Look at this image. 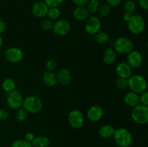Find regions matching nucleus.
<instances>
[{
  "instance_id": "nucleus-1",
  "label": "nucleus",
  "mask_w": 148,
  "mask_h": 147,
  "mask_svg": "<svg viewBox=\"0 0 148 147\" xmlns=\"http://www.w3.org/2000/svg\"><path fill=\"white\" fill-rule=\"evenodd\" d=\"M113 138L116 145L119 147H130L133 141L131 132L125 128L115 129Z\"/></svg>"
},
{
  "instance_id": "nucleus-2",
  "label": "nucleus",
  "mask_w": 148,
  "mask_h": 147,
  "mask_svg": "<svg viewBox=\"0 0 148 147\" xmlns=\"http://www.w3.org/2000/svg\"><path fill=\"white\" fill-rule=\"evenodd\" d=\"M134 43L133 40L130 37L122 36L116 39L113 48L116 53L120 54H128L134 50Z\"/></svg>"
},
{
  "instance_id": "nucleus-3",
  "label": "nucleus",
  "mask_w": 148,
  "mask_h": 147,
  "mask_svg": "<svg viewBox=\"0 0 148 147\" xmlns=\"http://www.w3.org/2000/svg\"><path fill=\"white\" fill-rule=\"evenodd\" d=\"M23 108L28 113H38L43 108V102L37 96L30 95L23 99Z\"/></svg>"
},
{
  "instance_id": "nucleus-4",
  "label": "nucleus",
  "mask_w": 148,
  "mask_h": 147,
  "mask_svg": "<svg viewBox=\"0 0 148 147\" xmlns=\"http://www.w3.org/2000/svg\"><path fill=\"white\" fill-rule=\"evenodd\" d=\"M127 22L129 30L132 34L139 35L145 29V20L140 14H132Z\"/></svg>"
},
{
  "instance_id": "nucleus-5",
  "label": "nucleus",
  "mask_w": 148,
  "mask_h": 147,
  "mask_svg": "<svg viewBox=\"0 0 148 147\" xmlns=\"http://www.w3.org/2000/svg\"><path fill=\"white\" fill-rule=\"evenodd\" d=\"M131 117L134 122L139 125H145L148 122V106L140 105L132 108Z\"/></svg>"
},
{
  "instance_id": "nucleus-6",
  "label": "nucleus",
  "mask_w": 148,
  "mask_h": 147,
  "mask_svg": "<svg viewBox=\"0 0 148 147\" xmlns=\"http://www.w3.org/2000/svg\"><path fill=\"white\" fill-rule=\"evenodd\" d=\"M128 87L131 89V91L136 93H143L147 89L146 79L142 75H131L128 79Z\"/></svg>"
},
{
  "instance_id": "nucleus-7",
  "label": "nucleus",
  "mask_w": 148,
  "mask_h": 147,
  "mask_svg": "<svg viewBox=\"0 0 148 147\" xmlns=\"http://www.w3.org/2000/svg\"><path fill=\"white\" fill-rule=\"evenodd\" d=\"M68 122L72 128L78 129L83 125L85 118L82 112L79 110H72L68 115Z\"/></svg>"
},
{
  "instance_id": "nucleus-8",
  "label": "nucleus",
  "mask_w": 148,
  "mask_h": 147,
  "mask_svg": "<svg viewBox=\"0 0 148 147\" xmlns=\"http://www.w3.org/2000/svg\"><path fill=\"white\" fill-rule=\"evenodd\" d=\"M7 104L10 108L12 110H17L23 105V97L19 91L13 90L7 93Z\"/></svg>"
},
{
  "instance_id": "nucleus-9",
  "label": "nucleus",
  "mask_w": 148,
  "mask_h": 147,
  "mask_svg": "<svg viewBox=\"0 0 148 147\" xmlns=\"http://www.w3.org/2000/svg\"><path fill=\"white\" fill-rule=\"evenodd\" d=\"M101 27V22L98 17L90 16L85 22V30L88 34L95 35L100 31Z\"/></svg>"
},
{
  "instance_id": "nucleus-10",
  "label": "nucleus",
  "mask_w": 148,
  "mask_h": 147,
  "mask_svg": "<svg viewBox=\"0 0 148 147\" xmlns=\"http://www.w3.org/2000/svg\"><path fill=\"white\" fill-rule=\"evenodd\" d=\"M53 33L59 36H64L69 33L71 30V24L69 22L66 20H56L53 24Z\"/></svg>"
},
{
  "instance_id": "nucleus-11",
  "label": "nucleus",
  "mask_w": 148,
  "mask_h": 147,
  "mask_svg": "<svg viewBox=\"0 0 148 147\" xmlns=\"http://www.w3.org/2000/svg\"><path fill=\"white\" fill-rule=\"evenodd\" d=\"M4 57L10 63H18L23 59V52L19 48H9L4 53Z\"/></svg>"
},
{
  "instance_id": "nucleus-12",
  "label": "nucleus",
  "mask_w": 148,
  "mask_h": 147,
  "mask_svg": "<svg viewBox=\"0 0 148 147\" xmlns=\"http://www.w3.org/2000/svg\"><path fill=\"white\" fill-rule=\"evenodd\" d=\"M143 58L138 50H133L127 54V63L132 69H138L143 65Z\"/></svg>"
},
{
  "instance_id": "nucleus-13",
  "label": "nucleus",
  "mask_w": 148,
  "mask_h": 147,
  "mask_svg": "<svg viewBox=\"0 0 148 147\" xmlns=\"http://www.w3.org/2000/svg\"><path fill=\"white\" fill-rule=\"evenodd\" d=\"M103 116V110L100 105H95L90 107L87 111V117L92 122H98Z\"/></svg>"
},
{
  "instance_id": "nucleus-14",
  "label": "nucleus",
  "mask_w": 148,
  "mask_h": 147,
  "mask_svg": "<svg viewBox=\"0 0 148 147\" xmlns=\"http://www.w3.org/2000/svg\"><path fill=\"white\" fill-rule=\"evenodd\" d=\"M49 8L43 1H37L32 7V13L35 17L41 18L46 16Z\"/></svg>"
},
{
  "instance_id": "nucleus-15",
  "label": "nucleus",
  "mask_w": 148,
  "mask_h": 147,
  "mask_svg": "<svg viewBox=\"0 0 148 147\" xmlns=\"http://www.w3.org/2000/svg\"><path fill=\"white\" fill-rule=\"evenodd\" d=\"M132 68L125 62L119 63L116 68V72L119 77L123 79H128L132 75Z\"/></svg>"
},
{
  "instance_id": "nucleus-16",
  "label": "nucleus",
  "mask_w": 148,
  "mask_h": 147,
  "mask_svg": "<svg viewBox=\"0 0 148 147\" xmlns=\"http://www.w3.org/2000/svg\"><path fill=\"white\" fill-rule=\"evenodd\" d=\"M124 103L127 106L130 107V108H134V107L137 106V105L140 104V95H139V94L136 93V92L130 91V92H127L124 95Z\"/></svg>"
},
{
  "instance_id": "nucleus-17",
  "label": "nucleus",
  "mask_w": 148,
  "mask_h": 147,
  "mask_svg": "<svg viewBox=\"0 0 148 147\" xmlns=\"http://www.w3.org/2000/svg\"><path fill=\"white\" fill-rule=\"evenodd\" d=\"M57 82L62 85L66 86L69 84L71 81L70 71L66 68H62L56 74Z\"/></svg>"
},
{
  "instance_id": "nucleus-18",
  "label": "nucleus",
  "mask_w": 148,
  "mask_h": 147,
  "mask_svg": "<svg viewBox=\"0 0 148 147\" xmlns=\"http://www.w3.org/2000/svg\"><path fill=\"white\" fill-rule=\"evenodd\" d=\"M116 59V52L111 47H108L103 50L102 53V60L106 64L111 65Z\"/></svg>"
},
{
  "instance_id": "nucleus-19",
  "label": "nucleus",
  "mask_w": 148,
  "mask_h": 147,
  "mask_svg": "<svg viewBox=\"0 0 148 147\" xmlns=\"http://www.w3.org/2000/svg\"><path fill=\"white\" fill-rule=\"evenodd\" d=\"M42 80L44 84L49 87H53L56 86V84L58 83L56 74L54 72L49 71H46L43 74Z\"/></svg>"
},
{
  "instance_id": "nucleus-20",
  "label": "nucleus",
  "mask_w": 148,
  "mask_h": 147,
  "mask_svg": "<svg viewBox=\"0 0 148 147\" xmlns=\"http://www.w3.org/2000/svg\"><path fill=\"white\" fill-rule=\"evenodd\" d=\"M73 17L79 21H85L90 17V13L86 7H77L73 11Z\"/></svg>"
},
{
  "instance_id": "nucleus-21",
  "label": "nucleus",
  "mask_w": 148,
  "mask_h": 147,
  "mask_svg": "<svg viewBox=\"0 0 148 147\" xmlns=\"http://www.w3.org/2000/svg\"><path fill=\"white\" fill-rule=\"evenodd\" d=\"M31 144L33 147H49L51 145V141L47 136L38 135L35 136Z\"/></svg>"
},
{
  "instance_id": "nucleus-22",
  "label": "nucleus",
  "mask_w": 148,
  "mask_h": 147,
  "mask_svg": "<svg viewBox=\"0 0 148 147\" xmlns=\"http://www.w3.org/2000/svg\"><path fill=\"white\" fill-rule=\"evenodd\" d=\"M115 128L111 125H103L98 129V135L103 138H110L113 137Z\"/></svg>"
},
{
  "instance_id": "nucleus-23",
  "label": "nucleus",
  "mask_w": 148,
  "mask_h": 147,
  "mask_svg": "<svg viewBox=\"0 0 148 147\" xmlns=\"http://www.w3.org/2000/svg\"><path fill=\"white\" fill-rule=\"evenodd\" d=\"M1 87H2L3 90L7 93L12 92V91L14 90L16 87V83L12 78H7L4 79L1 84Z\"/></svg>"
},
{
  "instance_id": "nucleus-24",
  "label": "nucleus",
  "mask_w": 148,
  "mask_h": 147,
  "mask_svg": "<svg viewBox=\"0 0 148 147\" xmlns=\"http://www.w3.org/2000/svg\"><path fill=\"white\" fill-rule=\"evenodd\" d=\"M123 8H124V13H127V14L132 15L135 12L137 5L133 0H127L124 2Z\"/></svg>"
},
{
  "instance_id": "nucleus-25",
  "label": "nucleus",
  "mask_w": 148,
  "mask_h": 147,
  "mask_svg": "<svg viewBox=\"0 0 148 147\" xmlns=\"http://www.w3.org/2000/svg\"><path fill=\"white\" fill-rule=\"evenodd\" d=\"M94 35H95V41L99 44H106L108 43L110 40L109 35L106 32L99 31Z\"/></svg>"
},
{
  "instance_id": "nucleus-26",
  "label": "nucleus",
  "mask_w": 148,
  "mask_h": 147,
  "mask_svg": "<svg viewBox=\"0 0 148 147\" xmlns=\"http://www.w3.org/2000/svg\"><path fill=\"white\" fill-rule=\"evenodd\" d=\"M86 5V8L89 13L94 14V13L98 12V10L100 7V3L98 0H88Z\"/></svg>"
},
{
  "instance_id": "nucleus-27",
  "label": "nucleus",
  "mask_w": 148,
  "mask_h": 147,
  "mask_svg": "<svg viewBox=\"0 0 148 147\" xmlns=\"http://www.w3.org/2000/svg\"><path fill=\"white\" fill-rule=\"evenodd\" d=\"M61 15V12L58 7H49L46 16L51 20H56L59 18Z\"/></svg>"
},
{
  "instance_id": "nucleus-28",
  "label": "nucleus",
  "mask_w": 148,
  "mask_h": 147,
  "mask_svg": "<svg viewBox=\"0 0 148 147\" xmlns=\"http://www.w3.org/2000/svg\"><path fill=\"white\" fill-rule=\"evenodd\" d=\"M16 110L17 111H16L15 115H14V118L16 120L20 122H24L27 118V112L23 108H20Z\"/></svg>"
},
{
  "instance_id": "nucleus-29",
  "label": "nucleus",
  "mask_w": 148,
  "mask_h": 147,
  "mask_svg": "<svg viewBox=\"0 0 148 147\" xmlns=\"http://www.w3.org/2000/svg\"><path fill=\"white\" fill-rule=\"evenodd\" d=\"M98 12L101 17H108L111 12V7H110L108 4H104L100 5Z\"/></svg>"
},
{
  "instance_id": "nucleus-30",
  "label": "nucleus",
  "mask_w": 148,
  "mask_h": 147,
  "mask_svg": "<svg viewBox=\"0 0 148 147\" xmlns=\"http://www.w3.org/2000/svg\"><path fill=\"white\" fill-rule=\"evenodd\" d=\"M11 147H33L31 143L25 139H18L12 144Z\"/></svg>"
},
{
  "instance_id": "nucleus-31",
  "label": "nucleus",
  "mask_w": 148,
  "mask_h": 147,
  "mask_svg": "<svg viewBox=\"0 0 148 147\" xmlns=\"http://www.w3.org/2000/svg\"><path fill=\"white\" fill-rule=\"evenodd\" d=\"M115 85L119 89H121V90L127 89L128 87V79L119 77L116 80Z\"/></svg>"
},
{
  "instance_id": "nucleus-32",
  "label": "nucleus",
  "mask_w": 148,
  "mask_h": 147,
  "mask_svg": "<svg viewBox=\"0 0 148 147\" xmlns=\"http://www.w3.org/2000/svg\"><path fill=\"white\" fill-rule=\"evenodd\" d=\"M53 23L52 22V20L48 19V20H44L41 22V23H40V27H41V28L43 30L49 31V30H52V28H53Z\"/></svg>"
},
{
  "instance_id": "nucleus-33",
  "label": "nucleus",
  "mask_w": 148,
  "mask_h": 147,
  "mask_svg": "<svg viewBox=\"0 0 148 147\" xmlns=\"http://www.w3.org/2000/svg\"><path fill=\"white\" fill-rule=\"evenodd\" d=\"M64 0H44L43 2L49 7H58L63 3Z\"/></svg>"
},
{
  "instance_id": "nucleus-34",
  "label": "nucleus",
  "mask_w": 148,
  "mask_h": 147,
  "mask_svg": "<svg viewBox=\"0 0 148 147\" xmlns=\"http://www.w3.org/2000/svg\"><path fill=\"white\" fill-rule=\"evenodd\" d=\"M56 66H57V63H56V61L53 60V59H50L46 63V69L49 71L54 72V71L56 69Z\"/></svg>"
},
{
  "instance_id": "nucleus-35",
  "label": "nucleus",
  "mask_w": 148,
  "mask_h": 147,
  "mask_svg": "<svg viewBox=\"0 0 148 147\" xmlns=\"http://www.w3.org/2000/svg\"><path fill=\"white\" fill-rule=\"evenodd\" d=\"M140 104H143L145 105H148V93L147 92L145 91L144 92L141 93L140 96Z\"/></svg>"
},
{
  "instance_id": "nucleus-36",
  "label": "nucleus",
  "mask_w": 148,
  "mask_h": 147,
  "mask_svg": "<svg viewBox=\"0 0 148 147\" xmlns=\"http://www.w3.org/2000/svg\"><path fill=\"white\" fill-rule=\"evenodd\" d=\"M9 112L5 109L0 108V121H4L8 118Z\"/></svg>"
},
{
  "instance_id": "nucleus-37",
  "label": "nucleus",
  "mask_w": 148,
  "mask_h": 147,
  "mask_svg": "<svg viewBox=\"0 0 148 147\" xmlns=\"http://www.w3.org/2000/svg\"><path fill=\"white\" fill-rule=\"evenodd\" d=\"M72 1L77 7H85L88 0H72Z\"/></svg>"
},
{
  "instance_id": "nucleus-38",
  "label": "nucleus",
  "mask_w": 148,
  "mask_h": 147,
  "mask_svg": "<svg viewBox=\"0 0 148 147\" xmlns=\"http://www.w3.org/2000/svg\"><path fill=\"white\" fill-rule=\"evenodd\" d=\"M107 4L111 7H118L121 2V0H106Z\"/></svg>"
},
{
  "instance_id": "nucleus-39",
  "label": "nucleus",
  "mask_w": 148,
  "mask_h": 147,
  "mask_svg": "<svg viewBox=\"0 0 148 147\" xmlns=\"http://www.w3.org/2000/svg\"><path fill=\"white\" fill-rule=\"evenodd\" d=\"M138 3L140 7L145 10L148 9V0H138Z\"/></svg>"
},
{
  "instance_id": "nucleus-40",
  "label": "nucleus",
  "mask_w": 148,
  "mask_h": 147,
  "mask_svg": "<svg viewBox=\"0 0 148 147\" xmlns=\"http://www.w3.org/2000/svg\"><path fill=\"white\" fill-rule=\"evenodd\" d=\"M35 135L33 133L31 132H28L25 134V140H26L28 142L31 143L33 141V140L34 139Z\"/></svg>"
},
{
  "instance_id": "nucleus-41",
  "label": "nucleus",
  "mask_w": 148,
  "mask_h": 147,
  "mask_svg": "<svg viewBox=\"0 0 148 147\" xmlns=\"http://www.w3.org/2000/svg\"><path fill=\"white\" fill-rule=\"evenodd\" d=\"M6 29V23L4 19L0 17V35L4 32Z\"/></svg>"
},
{
  "instance_id": "nucleus-42",
  "label": "nucleus",
  "mask_w": 148,
  "mask_h": 147,
  "mask_svg": "<svg viewBox=\"0 0 148 147\" xmlns=\"http://www.w3.org/2000/svg\"><path fill=\"white\" fill-rule=\"evenodd\" d=\"M130 17H131V14H129L127 13H124V15H123V19H124V21L127 22L129 20H130Z\"/></svg>"
},
{
  "instance_id": "nucleus-43",
  "label": "nucleus",
  "mask_w": 148,
  "mask_h": 147,
  "mask_svg": "<svg viewBox=\"0 0 148 147\" xmlns=\"http://www.w3.org/2000/svg\"><path fill=\"white\" fill-rule=\"evenodd\" d=\"M2 43H3L2 37H1V35H0V48H1V46H2Z\"/></svg>"
},
{
  "instance_id": "nucleus-44",
  "label": "nucleus",
  "mask_w": 148,
  "mask_h": 147,
  "mask_svg": "<svg viewBox=\"0 0 148 147\" xmlns=\"http://www.w3.org/2000/svg\"><path fill=\"white\" fill-rule=\"evenodd\" d=\"M13 1H17V0H13Z\"/></svg>"
}]
</instances>
